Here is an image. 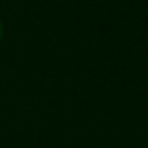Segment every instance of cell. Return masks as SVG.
I'll return each instance as SVG.
<instances>
[{"instance_id": "1", "label": "cell", "mask_w": 148, "mask_h": 148, "mask_svg": "<svg viewBox=\"0 0 148 148\" xmlns=\"http://www.w3.org/2000/svg\"><path fill=\"white\" fill-rule=\"evenodd\" d=\"M0 40H2V23H0Z\"/></svg>"}]
</instances>
